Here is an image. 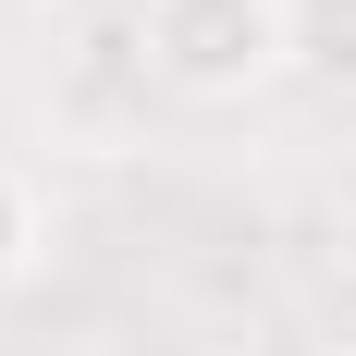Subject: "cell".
Returning <instances> with one entry per match:
<instances>
[{"label":"cell","instance_id":"3","mask_svg":"<svg viewBox=\"0 0 356 356\" xmlns=\"http://www.w3.org/2000/svg\"><path fill=\"white\" fill-rule=\"evenodd\" d=\"M25 270H37V184L0 160V295L25 283Z\"/></svg>","mask_w":356,"mask_h":356},{"label":"cell","instance_id":"1","mask_svg":"<svg viewBox=\"0 0 356 356\" xmlns=\"http://www.w3.org/2000/svg\"><path fill=\"white\" fill-rule=\"evenodd\" d=\"M136 37H147V74L184 99H246V86L295 74L283 0H136Z\"/></svg>","mask_w":356,"mask_h":356},{"label":"cell","instance_id":"2","mask_svg":"<svg viewBox=\"0 0 356 356\" xmlns=\"http://www.w3.org/2000/svg\"><path fill=\"white\" fill-rule=\"evenodd\" d=\"M283 62L307 86H356V0H283Z\"/></svg>","mask_w":356,"mask_h":356}]
</instances>
